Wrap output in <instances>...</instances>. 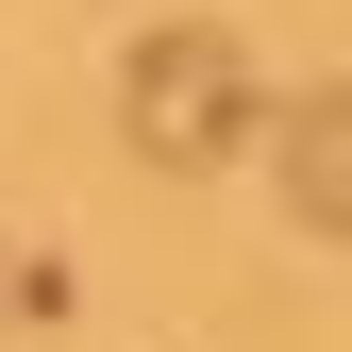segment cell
<instances>
[{
  "label": "cell",
  "instance_id": "7a4b0ae2",
  "mask_svg": "<svg viewBox=\"0 0 352 352\" xmlns=\"http://www.w3.org/2000/svg\"><path fill=\"white\" fill-rule=\"evenodd\" d=\"M269 185H285L302 235H336V252H352V84H302V101L269 118Z\"/></svg>",
  "mask_w": 352,
  "mask_h": 352
},
{
  "label": "cell",
  "instance_id": "6da1fadb",
  "mask_svg": "<svg viewBox=\"0 0 352 352\" xmlns=\"http://www.w3.org/2000/svg\"><path fill=\"white\" fill-rule=\"evenodd\" d=\"M269 84H252V51L218 17H151L135 51H118V135H135V168H168V185H201V168L269 151Z\"/></svg>",
  "mask_w": 352,
  "mask_h": 352
},
{
  "label": "cell",
  "instance_id": "3957f363",
  "mask_svg": "<svg viewBox=\"0 0 352 352\" xmlns=\"http://www.w3.org/2000/svg\"><path fill=\"white\" fill-rule=\"evenodd\" d=\"M0 302H17V252H0Z\"/></svg>",
  "mask_w": 352,
  "mask_h": 352
}]
</instances>
